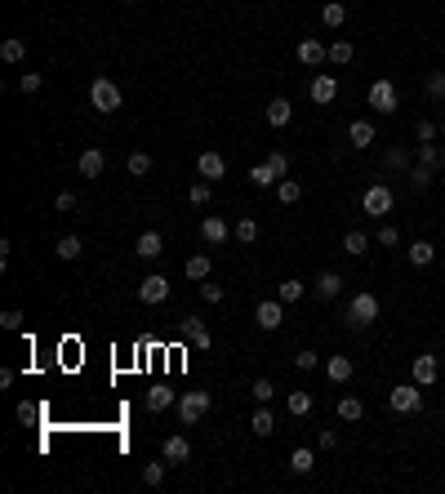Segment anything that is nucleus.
<instances>
[{"label":"nucleus","instance_id":"obj_46","mask_svg":"<svg viewBox=\"0 0 445 494\" xmlns=\"http://www.w3.org/2000/svg\"><path fill=\"white\" fill-rule=\"evenodd\" d=\"M317 361H321L317 352L303 348V352H294V370H303V374H307V370H317Z\"/></svg>","mask_w":445,"mask_h":494},{"label":"nucleus","instance_id":"obj_26","mask_svg":"<svg viewBox=\"0 0 445 494\" xmlns=\"http://www.w3.org/2000/svg\"><path fill=\"white\" fill-rule=\"evenodd\" d=\"M405 258L414 263V268H427V263L436 258V245H432V241H414V245L405 250Z\"/></svg>","mask_w":445,"mask_h":494},{"label":"nucleus","instance_id":"obj_29","mask_svg":"<svg viewBox=\"0 0 445 494\" xmlns=\"http://www.w3.org/2000/svg\"><path fill=\"white\" fill-rule=\"evenodd\" d=\"M245 178H250L254 187H276V183H281V178H276V170H272L268 160H258V165H254V170L245 174Z\"/></svg>","mask_w":445,"mask_h":494},{"label":"nucleus","instance_id":"obj_31","mask_svg":"<svg viewBox=\"0 0 445 494\" xmlns=\"http://www.w3.org/2000/svg\"><path fill=\"white\" fill-rule=\"evenodd\" d=\"M299 196H303V187L294 183V178H281V183H276V201L281 205H299Z\"/></svg>","mask_w":445,"mask_h":494},{"label":"nucleus","instance_id":"obj_55","mask_svg":"<svg viewBox=\"0 0 445 494\" xmlns=\"http://www.w3.org/2000/svg\"><path fill=\"white\" fill-rule=\"evenodd\" d=\"M441 134H445V121H441Z\"/></svg>","mask_w":445,"mask_h":494},{"label":"nucleus","instance_id":"obj_9","mask_svg":"<svg viewBox=\"0 0 445 494\" xmlns=\"http://www.w3.org/2000/svg\"><path fill=\"white\" fill-rule=\"evenodd\" d=\"M138 299L143 303H165V299H170V276H160V272L143 276V281H138Z\"/></svg>","mask_w":445,"mask_h":494},{"label":"nucleus","instance_id":"obj_41","mask_svg":"<svg viewBox=\"0 0 445 494\" xmlns=\"http://www.w3.org/2000/svg\"><path fill=\"white\" fill-rule=\"evenodd\" d=\"M250 397H254L258 405H268V401L276 397V383H272V378H254V388H250Z\"/></svg>","mask_w":445,"mask_h":494},{"label":"nucleus","instance_id":"obj_48","mask_svg":"<svg viewBox=\"0 0 445 494\" xmlns=\"http://www.w3.org/2000/svg\"><path fill=\"white\" fill-rule=\"evenodd\" d=\"M378 245H383V250H392V245H401V232H397L392 223H383V227H378Z\"/></svg>","mask_w":445,"mask_h":494},{"label":"nucleus","instance_id":"obj_22","mask_svg":"<svg viewBox=\"0 0 445 494\" xmlns=\"http://www.w3.org/2000/svg\"><path fill=\"white\" fill-rule=\"evenodd\" d=\"M348 143L361 147V152H366V147H374V125H370V121H352V125H348Z\"/></svg>","mask_w":445,"mask_h":494},{"label":"nucleus","instance_id":"obj_28","mask_svg":"<svg viewBox=\"0 0 445 494\" xmlns=\"http://www.w3.org/2000/svg\"><path fill=\"white\" fill-rule=\"evenodd\" d=\"M0 58H5V62H23L27 58V40L23 36H5V40H0Z\"/></svg>","mask_w":445,"mask_h":494},{"label":"nucleus","instance_id":"obj_2","mask_svg":"<svg viewBox=\"0 0 445 494\" xmlns=\"http://www.w3.org/2000/svg\"><path fill=\"white\" fill-rule=\"evenodd\" d=\"M89 103H94L98 116H111V111L121 107V85H116V80H107V76H98L89 85Z\"/></svg>","mask_w":445,"mask_h":494},{"label":"nucleus","instance_id":"obj_33","mask_svg":"<svg viewBox=\"0 0 445 494\" xmlns=\"http://www.w3.org/2000/svg\"><path fill=\"white\" fill-rule=\"evenodd\" d=\"M303 294H307L303 281H281V285H276V299H281V303H299Z\"/></svg>","mask_w":445,"mask_h":494},{"label":"nucleus","instance_id":"obj_11","mask_svg":"<svg viewBox=\"0 0 445 494\" xmlns=\"http://www.w3.org/2000/svg\"><path fill=\"white\" fill-rule=\"evenodd\" d=\"M410 374H414V383L419 388H432L436 383V374H441V366H436V356H414V366H410Z\"/></svg>","mask_w":445,"mask_h":494},{"label":"nucleus","instance_id":"obj_53","mask_svg":"<svg viewBox=\"0 0 445 494\" xmlns=\"http://www.w3.org/2000/svg\"><path fill=\"white\" fill-rule=\"evenodd\" d=\"M54 209L62 214V209H76V192H58L54 196Z\"/></svg>","mask_w":445,"mask_h":494},{"label":"nucleus","instance_id":"obj_35","mask_svg":"<svg viewBox=\"0 0 445 494\" xmlns=\"http://www.w3.org/2000/svg\"><path fill=\"white\" fill-rule=\"evenodd\" d=\"M419 165H432V170H441L445 165V152L436 143H419Z\"/></svg>","mask_w":445,"mask_h":494},{"label":"nucleus","instance_id":"obj_18","mask_svg":"<svg viewBox=\"0 0 445 494\" xmlns=\"http://www.w3.org/2000/svg\"><path fill=\"white\" fill-rule=\"evenodd\" d=\"M143 405L152 410V415H160V410H170V405H178V397L165 383H156V388H147V397H143Z\"/></svg>","mask_w":445,"mask_h":494},{"label":"nucleus","instance_id":"obj_40","mask_svg":"<svg viewBox=\"0 0 445 494\" xmlns=\"http://www.w3.org/2000/svg\"><path fill=\"white\" fill-rule=\"evenodd\" d=\"M232 236H236L241 245H254V241H258V223H254V219H241V223L232 227Z\"/></svg>","mask_w":445,"mask_h":494},{"label":"nucleus","instance_id":"obj_54","mask_svg":"<svg viewBox=\"0 0 445 494\" xmlns=\"http://www.w3.org/2000/svg\"><path fill=\"white\" fill-rule=\"evenodd\" d=\"M18 419H23V423H31V419H40V410H36V405H27V401H23V405H18Z\"/></svg>","mask_w":445,"mask_h":494},{"label":"nucleus","instance_id":"obj_51","mask_svg":"<svg viewBox=\"0 0 445 494\" xmlns=\"http://www.w3.org/2000/svg\"><path fill=\"white\" fill-rule=\"evenodd\" d=\"M414 134H419V143H432V138L441 134V125H436V121H419V129H414Z\"/></svg>","mask_w":445,"mask_h":494},{"label":"nucleus","instance_id":"obj_3","mask_svg":"<svg viewBox=\"0 0 445 494\" xmlns=\"http://www.w3.org/2000/svg\"><path fill=\"white\" fill-rule=\"evenodd\" d=\"M209 405H214L209 392H183V397H178V419H183V427H196L209 415Z\"/></svg>","mask_w":445,"mask_h":494},{"label":"nucleus","instance_id":"obj_43","mask_svg":"<svg viewBox=\"0 0 445 494\" xmlns=\"http://www.w3.org/2000/svg\"><path fill=\"white\" fill-rule=\"evenodd\" d=\"M80 250H85V245H80V236H62V241H58V258H62V263L80 258Z\"/></svg>","mask_w":445,"mask_h":494},{"label":"nucleus","instance_id":"obj_39","mask_svg":"<svg viewBox=\"0 0 445 494\" xmlns=\"http://www.w3.org/2000/svg\"><path fill=\"white\" fill-rule=\"evenodd\" d=\"M432 165H414V170H410V187H414V192H423V187H432Z\"/></svg>","mask_w":445,"mask_h":494},{"label":"nucleus","instance_id":"obj_50","mask_svg":"<svg viewBox=\"0 0 445 494\" xmlns=\"http://www.w3.org/2000/svg\"><path fill=\"white\" fill-rule=\"evenodd\" d=\"M0 325H5V329H23V312L18 307H5V312H0Z\"/></svg>","mask_w":445,"mask_h":494},{"label":"nucleus","instance_id":"obj_16","mask_svg":"<svg viewBox=\"0 0 445 494\" xmlns=\"http://www.w3.org/2000/svg\"><path fill=\"white\" fill-rule=\"evenodd\" d=\"M134 254H138V258H147V263H156V258L165 254V236H160V232H143V236H138V245H134Z\"/></svg>","mask_w":445,"mask_h":494},{"label":"nucleus","instance_id":"obj_25","mask_svg":"<svg viewBox=\"0 0 445 494\" xmlns=\"http://www.w3.org/2000/svg\"><path fill=\"white\" fill-rule=\"evenodd\" d=\"M352 370H356V366H352V356H329V361H325V374L334 378V383H348Z\"/></svg>","mask_w":445,"mask_h":494},{"label":"nucleus","instance_id":"obj_37","mask_svg":"<svg viewBox=\"0 0 445 494\" xmlns=\"http://www.w3.org/2000/svg\"><path fill=\"white\" fill-rule=\"evenodd\" d=\"M209 196H214V187H209V178H196V183L187 187V201H192V205H209Z\"/></svg>","mask_w":445,"mask_h":494},{"label":"nucleus","instance_id":"obj_45","mask_svg":"<svg viewBox=\"0 0 445 494\" xmlns=\"http://www.w3.org/2000/svg\"><path fill=\"white\" fill-rule=\"evenodd\" d=\"M388 170H410V152H405V147H392V152H388Z\"/></svg>","mask_w":445,"mask_h":494},{"label":"nucleus","instance_id":"obj_21","mask_svg":"<svg viewBox=\"0 0 445 494\" xmlns=\"http://www.w3.org/2000/svg\"><path fill=\"white\" fill-rule=\"evenodd\" d=\"M170 468H174V463H170V459H165V454L156 459V463H143V485L160 490V485H165V472H170Z\"/></svg>","mask_w":445,"mask_h":494},{"label":"nucleus","instance_id":"obj_24","mask_svg":"<svg viewBox=\"0 0 445 494\" xmlns=\"http://www.w3.org/2000/svg\"><path fill=\"white\" fill-rule=\"evenodd\" d=\"M290 116H294V107L285 103V98H272V103H268V125H272V129H285Z\"/></svg>","mask_w":445,"mask_h":494},{"label":"nucleus","instance_id":"obj_6","mask_svg":"<svg viewBox=\"0 0 445 494\" xmlns=\"http://www.w3.org/2000/svg\"><path fill=\"white\" fill-rule=\"evenodd\" d=\"M366 98H370V107H374V111H383V116H392V111L401 107V98H397V85H392L388 76H383V80H374Z\"/></svg>","mask_w":445,"mask_h":494},{"label":"nucleus","instance_id":"obj_10","mask_svg":"<svg viewBox=\"0 0 445 494\" xmlns=\"http://www.w3.org/2000/svg\"><path fill=\"white\" fill-rule=\"evenodd\" d=\"M307 94H312V103H321V107H329L339 98V80L329 76V72H321V76H312V85H307Z\"/></svg>","mask_w":445,"mask_h":494},{"label":"nucleus","instance_id":"obj_5","mask_svg":"<svg viewBox=\"0 0 445 494\" xmlns=\"http://www.w3.org/2000/svg\"><path fill=\"white\" fill-rule=\"evenodd\" d=\"M388 401H392L397 415H419V410H423V388L419 383H397L388 392Z\"/></svg>","mask_w":445,"mask_h":494},{"label":"nucleus","instance_id":"obj_19","mask_svg":"<svg viewBox=\"0 0 445 494\" xmlns=\"http://www.w3.org/2000/svg\"><path fill=\"white\" fill-rule=\"evenodd\" d=\"M80 178H98V174H103L107 170V156L103 152H98V147H89V152H80Z\"/></svg>","mask_w":445,"mask_h":494},{"label":"nucleus","instance_id":"obj_13","mask_svg":"<svg viewBox=\"0 0 445 494\" xmlns=\"http://www.w3.org/2000/svg\"><path fill=\"white\" fill-rule=\"evenodd\" d=\"M196 174H201V178H209V183H214V178H223V174H227V160H223V152H201V156H196Z\"/></svg>","mask_w":445,"mask_h":494},{"label":"nucleus","instance_id":"obj_44","mask_svg":"<svg viewBox=\"0 0 445 494\" xmlns=\"http://www.w3.org/2000/svg\"><path fill=\"white\" fill-rule=\"evenodd\" d=\"M427 98H432V103H445V72L427 76Z\"/></svg>","mask_w":445,"mask_h":494},{"label":"nucleus","instance_id":"obj_38","mask_svg":"<svg viewBox=\"0 0 445 494\" xmlns=\"http://www.w3.org/2000/svg\"><path fill=\"white\" fill-rule=\"evenodd\" d=\"M366 245H370V236H366V232H356V227H352L348 236H343V250H348L352 258H361V254H366Z\"/></svg>","mask_w":445,"mask_h":494},{"label":"nucleus","instance_id":"obj_47","mask_svg":"<svg viewBox=\"0 0 445 494\" xmlns=\"http://www.w3.org/2000/svg\"><path fill=\"white\" fill-rule=\"evenodd\" d=\"M40 85H45V76H40V72H23V76H18V89H23V94H36Z\"/></svg>","mask_w":445,"mask_h":494},{"label":"nucleus","instance_id":"obj_20","mask_svg":"<svg viewBox=\"0 0 445 494\" xmlns=\"http://www.w3.org/2000/svg\"><path fill=\"white\" fill-rule=\"evenodd\" d=\"M334 415L343 419V423H361V415H366V405H361V397H339V405H334Z\"/></svg>","mask_w":445,"mask_h":494},{"label":"nucleus","instance_id":"obj_23","mask_svg":"<svg viewBox=\"0 0 445 494\" xmlns=\"http://www.w3.org/2000/svg\"><path fill=\"white\" fill-rule=\"evenodd\" d=\"M250 432H254V437H272V432H276V415H272L268 405H258V410H254V419H250Z\"/></svg>","mask_w":445,"mask_h":494},{"label":"nucleus","instance_id":"obj_15","mask_svg":"<svg viewBox=\"0 0 445 494\" xmlns=\"http://www.w3.org/2000/svg\"><path fill=\"white\" fill-rule=\"evenodd\" d=\"M201 236H205V245H223L227 236H232V227H227L219 214H205L201 219Z\"/></svg>","mask_w":445,"mask_h":494},{"label":"nucleus","instance_id":"obj_27","mask_svg":"<svg viewBox=\"0 0 445 494\" xmlns=\"http://www.w3.org/2000/svg\"><path fill=\"white\" fill-rule=\"evenodd\" d=\"M312 405H317V397H312V392H290V397H285V410H290L294 419L312 415Z\"/></svg>","mask_w":445,"mask_h":494},{"label":"nucleus","instance_id":"obj_7","mask_svg":"<svg viewBox=\"0 0 445 494\" xmlns=\"http://www.w3.org/2000/svg\"><path fill=\"white\" fill-rule=\"evenodd\" d=\"M254 325L268 329V334H272V329H281V325H285V303H281V299H263V303L254 307Z\"/></svg>","mask_w":445,"mask_h":494},{"label":"nucleus","instance_id":"obj_34","mask_svg":"<svg viewBox=\"0 0 445 494\" xmlns=\"http://www.w3.org/2000/svg\"><path fill=\"white\" fill-rule=\"evenodd\" d=\"M312 468H317V459H312V450H303V446H299V450H294V454H290V472H299V476H307Z\"/></svg>","mask_w":445,"mask_h":494},{"label":"nucleus","instance_id":"obj_4","mask_svg":"<svg viewBox=\"0 0 445 494\" xmlns=\"http://www.w3.org/2000/svg\"><path fill=\"white\" fill-rule=\"evenodd\" d=\"M392 205H397V196H392L388 183H370L366 196H361V209H366L370 219H383V214H392Z\"/></svg>","mask_w":445,"mask_h":494},{"label":"nucleus","instance_id":"obj_36","mask_svg":"<svg viewBox=\"0 0 445 494\" xmlns=\"http://www.w3.org/2000/svg\"><path fill=\"white\" fill-rule=\"evenodd\" d=\"M352 58H356L352 40H334V45H329V62H334V67H343V62H352Z\"/></svg>","mask_w":445,"mask_h":494},{"label":"nucleus","instance_id":"obj_14","mask_svg":"<svg viewBox=\"0 0 445 494\" xmlns=\"http://www.w3.org/2000/svg\"><path fill=\"white\" fill-rule=\"evenodd\" d=\"M160 454H165V459H170V463H174V468H183V463H187V459H192V441H187V437H165V446H160Z\"/></svg>","mask_w":445,"mask_h":494},{"label":"nucleus","instance_id":"obj_1","mask_svg":"<svg viewBox=\"0 0 445 494\" xmlns=\"http://www.w3.org/2000/svg\"><path fill=\"white\" fill-rule=\"evenodd\" d=\"M378 312H383V303H378V294L361 290L356 299L348 303V325H352V329H366V325H374V321H378Z\"/></svg>","mask_w":445,"mask_h":494},{"label":"nucleus","instance_id":"obj_30","mask_svg":"<svg viewBox=\"0 0 445 494\" xmlns=\"http://www.w3.org/2000/svg\"><path fill=\"white\" fill-rule=\"evenodd\" d=\"M321 23L325 27H343L348 23V5H343V0H329V5L321 9Z\"/></svg>","mask_w":445,"mask_h":494},{"label":"nucleus","instance_id":"obj_42","mask_svg":"<svg viewBox=\"0 0 445 494\" xmlns=\"http://www.w3.org/2000/svg\"><path fill=\"white\" fill-rule=\"evenodd\" d=\"M125 170H129V174H134V178H143L147 170H152V156H147V152H129V160H125Z\"/></svg>","mask_w":445,"mask_h":494},{"label":"nucleus","instance_id":"obj_12","mask_svg":"<svg viewBox=\"0 0 445 494\" xmlns=\"http://www.w3.org/2000/svg\"><path fill=\"white\" fill-rule=\"evenodd\" d=\"M329 58V45H321L317 36H307V40H299V62L303 67H321V62Z\"/></svg>","mask_w":445,"mask_h":494},{"label":"nucleus","instance_id":"obj_32","mask_svg":"<svg viewBox=\"0 0 445 494\" xmlns=\"http://www.w3.org/2000/svg\"><path fill=\"white\" fill-rule=\"evenodd\" d=\"M209 268H214L209 254H192L187 258V276H192V281H209Z\"/></svg>","mask_w":445,"mask_h":494},{"label":"nucleus","instance_id":"obj_17","mask_svg":"<svg viewBox=\"0 0 445 494\" xmlns=\"http://www.w3.org/2000/svg\"><path fill=\"white\" fill-rule=\"evenodd\" d=\"M312 290H317V299H339V294H343V276L339 272H321L317 276V281H312Z\"/></svg>","mask_w":445,"mask_h":494},{"label":"nucleus","instance_id":"obj_49","mask_svg":"<svg viewBox=\"0 0 445 494\" xmlns=\"http://www.w3.org/2000/svg\"><path fill=\"white\" fill-rule=\"evenodd\" d=\"M268 165L276 170V178H285V174H290V156H285V152H268Z\"/></svg>","mask_w":445,"mask_h":494},{"label":"nucleus","instance_id":"obj_8","mask_svg":"<svg viewBox=\"0 0 445 494\" xmlns=\"http://www.w3.org/2000/svg\"><path fill=\"white\" fill-rule=\"evenodd\" d=\"M183 339H187V348H201V352L214 348V334H209V325L201 317H183Z\"/></svg>","mask_w":445,"mask_h":494},{"label":"nucleus","instance_id":"obj_52","mask_svg":"<svg viewBox=\"0 0 445 494\" xmlns=\"http://www.w3.org/2000/svg\"><path fill=\"white\" fill-rule=\"evenodd\" d=\"M201 294H205V303H223V299H227V290H223V285H209V281L201 285Z\"/></svg>","mask_w":445,"mask_h":494}]
</instances>
